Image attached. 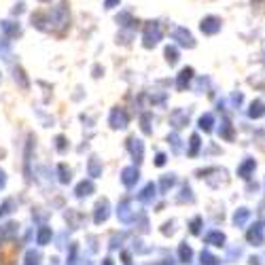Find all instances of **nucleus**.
<instances>
[{
  "label": "nucleus",
  "instance_id": "nucleus-21",
  "mask_svg": "<svg viewBox=\"0 0 265 265\" xmlns=\"http://www.w3.org/2000/svg\"><path fill=\"white\" fill-rule=\"evenodd\" d=\"M199 225H202V219H193V223H191V233H199Z\"/></svg>",
  "mask_w": 265,
  "mask_h": 265
},
{
  "label": "nucleus",
  "instance_id": "nucleus-13",
  "mask_svg": "<svg viewBox=\"0 0 265 265\" xmlns=\"http://www.w3.org/2000/svg\"><path fill=\"white\" fill-rule=\"evenodd\" d=\"M191 257H193V252H191L189 246H187V244H180V261H182V263H189Z\"/></svg>",
  "mask_w": 265,
  "mask_h": 265
},
{
  "label": "nucleus",
  "instance_id": "nucleus-8",
  "mask_svg": "<svg viewBox=\"0 0 265 265\" xmlns=\"http://www.w3.org/2000/svg\"><path fill=\"white\" fill-rule=\"evenodd\" d=\"M255 168H257L255 159H246L242 166L238 168V176H242V178H250V174H252V170Z\"/></svg>",
  "mask_w": 265,
  "mask_h": 265
},
{
  "label": "nucleus",
  "instance_id": "nucleus-4",
  "mask_svg": "<svg viewBox=\"0 0 265 265\" xmlns=\"http://www.w3.org/2000/svg\"><path fill=\"white\" fill-rule=\"evenodd\" d=\"M174 38L178 40L180 45H185V47H193V45H195V43H193V36L185 30V28H176V30H174Z\"/></svg>",
  "mask_w": 265,
  "mask_h": 265
},
{
  "label": "nucleus",
  "instance_id": "nucleus-16",
  "mask_svg": "<svg viewBox=\"0 0 265 265\" xmlns=\"http://www.w3.org/2000/svg\"><path fill=\"white\" fill-rule=\"evenodd\" d=\"M91 191V182H81L79 189H76V195H89Z\"/></svg>",
  "mask_w": 265,
  "mask_h": 265
},
{
  "label": "nucleus",
  "instance_id": "nucleus-11",
  "mask_svg": "<svg viewBox=\"0 0 265 265\" xmlns=\"http://www.w3.org/2000/svg\"><path fill=\"white\" fill-rule=\"evenodd\" d=\"M127 123V115L123 110H115L113 113V127H125Z\"/></svg>",
  "mask_w": 265,
  "mask_h": 265
},
{
  "label": "nucleus",
  "instance_id": "nucleus-22",
  "mask_svg": "<svg viewBox=\"0 0 265 265\" xmlns=\"http://www.w3.org/2000/svg\"><path fill=\"white\" fill-rule=\"evenodd\" d=\"M47 238H49V229H43V231H40V244H45L47 242Z\"/></svg>",
  "mask_w": 265,
  "mask_h": 265
},
{
  "label": "nucleus",
  "instance_id": "nucleus-18",
  "mask_svg": "<svg viewBox=\"0 0 265 265\" xmlns=\"http://www.w3.org/2000/svg\"><path fill=\"white\" fill-rule=\"evenodd\" d=\"M219 259L216 257H212V255H208V252H202V265H214Z\"/></svg>",
  "mask_w": 265,
  "mask_h": 265
},
{
  "label": "nucleus",
  "instance_id": "nucleus-2",
  "mask_svg": "<svg viewBox=\"0 0 265 265\" xmlns=\"http://www.w3.org/2000/svg\"><path fill=\"white\" fill-rule=\"evenodd\" d=\"M159 36H161V30H159V23H149L146 26V32H144V45L146 47H151V45H155Z\"/></svg>",
  "mask_w": 265,
  "mask_h": 265
},
{
  "label": "nucleus",
  "instance_id": "nucleus-19",
  "mask_svg": "<svg viewBox=\"0 0 265 265\" xmlns=\"http://www.w3.org/2000/svg\"><path fill=\"white\" fill-rule=\"evenodd\" d=\"M199 149V136H193L191 138V149H189V155H195Z\"/></svg>",
  "mask_w": 265,
  "mask_h": 265
},
{
  "label": "nucleus",
  "instance_id": "nucleus-10",
  "mask_svg": "<svg viewBox=\"0 0 265 265\" xmlns=\"http://www.w3.org/2000/svg\"><path fill=\"white\" fill-rule=\"evenodd\" d=\"M191 76H193V68H185V70H182L180 76H178V89H185V87L189 85Z\"/></svg>",
  "mask_w": 265,
  "mask_h": 265
},
{
  "label": "nucleus",
  "instance_id": "nucleus-1",
  "mask_svg": "<svg viewBox=\"0 0 265 265\" xmlns=\"http://www.w3.org/2000/svg\"><path fill=\"white\" fill-rule=\"evenodd\" d=\"M246 240H248L250 244H255V246H261L263 244V225H261V223H255V225L248 229Z\"/></svg>",
  "mask_w": 265,
  "mask_h": 265
},
{
  "label": "nucleus",
  "instance_id": "nucleus-7",
  "mask_svg": "<svg viewBox=\"0 0 265 265\" xmlns=\"http://www.w3.org/2000/svg\"><path fill=\"white\" fill-rule=\"evenodd\" d=\"M263 115H265V104L261 100H255L248 108V117L250 119H259V117H263Z\"/></svg>",
  "mask_w": 265,
  "mask_h": 265
},
{
  "label": "nucleus",
  "instance_id": "nucleus-9",
  "mask_svg": "<svg viewBox=\"0 0 265 265\" xmlns=\"http://www.w3.org/2000/svg\"><path fill=\"white\" fill-rule=\"evenodd\" d=\"M206 242L212 244V246H223L225 244V235H223L221 231H212V233L206 235Z\"/></svg>",
  "mask_w": 265,
  "mask_h": 265
},
{
  "label": "nucleus",
  "instance_id": "nucleus-20",
  "mask_svg": "<svg viewBox=\"0 0 265 265\" xmlns=\"http://www.w3.org/2000/svg\"><path fill=\"white\" fill-rule=\"evenodd\" d=\"M172 185H174V176H170V178L166 176V178L161 180V189H163V191H168V187H172Z\"/></svg>",
  "mask_w": 265,
  "mask_h": 265
},
{
  "label": "nucleus",
  "instance_id": "nucleus-12",
  "mask_svg": "<svg viewBox=\"0 0 265 265\" xmlns=\"http://www.w3.org/2000/svg\"><path fill=\"white\" fill-rule=\"evenodd\" d=\"M134 180H138V172L134 168H127L125 172H123V182H125V185H132Z\"/></svg>",
  "mask_w": 265,
  "mask_h": 265
},
{
  "label": "nucleus",
  "instance_id": "nucleus-15",
  "mask_svg": "<svg viewBox=\"0 0 265 265\" xmlns=\"http://www.w3.org/2000/svg\"><path fill=\"white\" fill-rule=\"evenodd\" d=\"M221 136L225 138V140H231V138H233V129H231V123H229V121L223 123V127H221Z\"/></svg>",
  "mask_w": 265,
  "mask_h": 265
},
{
  "label": "nucleus",
  "instance_id": "nucleus-23",
  "mask_svg": "<svg viewBox=\"0 0 265 265\" xmlns=\"http://www.w3.org/2000/svg\"><path fill=\"white\" fill-rule=\"evenodd\" d=\"M157 166H163V163H166V157H163V155H157Z\"/></svg>",
  "mask_w": 265,
  "mask_h": 265
},
{
  "label": "nucleus",
  "instance_id": "nucleus-6",
  "mask_svg": "<svg viewBox=\"0 0 265 265\" xmlns=\"http://www.w3.org/2000/svg\"><path fill=\"white\" fill-rule=\"evenodd\" d=\"M170 121H172L174 127H182L189 123V115H187L185 110H174V113L170 115Z\"/></svg>",
  "mask_w": 265,
  "mask_h": 265
},
{
  "label": "nucleus",
  "instance_id": "nucleus-24",
  "mask_svg": "<svg viewBox=\"0 0 265 265\" xmlns=\"http://www.w3.org/2000/svg\"><path fill=\"white\" fill-rule=\"evenodd\" d=\"M115 2H117V0H106V7L110 9V7H113V4H115Z\"/></svg>",
  "mask_w": 265,
  "mask_h": 265
},
{
  "label": "nucleus",
  "instance_id": "nucleus-3",
  "mask_svg": "<svg viewBox=\"0 0 265 265\" xmlns=\"http://www.w3.org/2000/svg\"><path fill=\"white\" fill-rule=\"evenodd\" d=\"M199 28H202L204 34H216L221 30V19H219V17H206Z\"/></svg>",
  "mask_w": 265,
  "mask_h": 265
},
{
  "label": "nucleus",
  "instance_id": "nucleus-5",
  "mask_svg": "<svg viewBox=\"0 0 265 265\" xmlns=\"http://www.w3.org/2000/svg\"><path fill=\"white\" fill-rule=\"evenodd\" d=\"M248 219H250V210L248 208H238L235 210V214H233V225L235 227H244Z\"/></svg>",
  "mask_w": 265,
  "mask_h": 265
},
{
  "label": "nucleus",
  "instance_id": "nucleus-14",
  "mask_svg": "<svg viewBox=\"0 0 265 265\" xmlns=\"http://www.w3.org/2000/svg\"><path fill=\"white\" fill-rule=\"evenodd\" d=\"M212 123H214L212 115H204L202 119H199V127H202L204 132H210V129H212Z\"/></svg>",
  "mask_w": 265,
  "mask_h": 265
},
{
  "label": "nucleus",
  "instance_id": "nucleus-17",
  "mask_svg": "<svg viewBox=\"0 0 265 265\" xmlns=\"http://www.w3.org/2000/svg\"><path fill=\"white\" fill-rule=\"evenodd\" d=\"M166 57H168L170 64H176V60H178V53H176L174 47H168V49H166Z\"/></svg>",
  "mask_w": 265,
  "mask_h": 265
}]
</instances>
